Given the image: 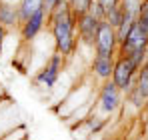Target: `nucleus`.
<instances>
[{
  "instance_id": "7ed1b4c3",
  "label": "nucleus",
  "mask_w": 148,
  "mask_h": 140,
  "mask_svg": "<svg viewBox=\"0 0 148 140\" xmlns=\"http://www.w3.org/2000/svg\"><path fill=\"white\" fill-rule=\"evenodd\" d=\"M66 60H68L66 56H62L60 52L54 50V52L50 54V58L46 60L44 68L36 74L34 82L40 84V86H44V88H54V84H56L58 78H60V72L64 70V66H66Z\"/></svg>"
},
{
  "instance_id": "4468645a",
  "label": "nucleus",
  "mask_w": 148,
  "mask_h": 140,
  "mask_svg": "<svg viewBox=\"0 0 148 140\" xmlns=\"http://www.w3.org/2000/svg\"><path fill=\"white\" fill-rule=\"evenodd\" d=\"M136 88H138L140 94L148 100V64H144L142 68L138 70V76H136Z\"/></svg>"
},
{
  "instance_id": "0eeeda50",
  "label": "nucleus",
  "mask_w": 148,
  "mask_h": 140,
  "mask_svg": "<svg viewBox=\"0 0 148 140\" xmlns=\"http://www.w3.org/2000/svg\"><path fill=\"white\" fill-rule=\"evenodd\" d=\"M46 16H48V10H46V8H42V10H38L36 14H32V16L18 28V30H20V38H22L24 42H32V40L44 30V26H46Z\"/></svg>"
},
{
  "instance_id": "2eb2a0df",
  "label": "nucleus",
  "mask_w": 148,
  "mask_h": 140,
  "mask_svg": "<svg viewBox=\"0 0 148 140\" xmlns=\"http://www.w3.org/2000/svg\"><path fill=\"white\" fill-rule=\"evenodd\" d=\"M136 24L140 26V30L148 36V0H142V4H140L138 16H136Z\"/></svg>"
},
{
  "instance_id": "6ab92c4d",
  "label": "nucleus",
  "mask_w": 148,
  "mask_h": 140,
  "mask_svg": "<svg viewBox=\"0 0 148 140\" xmlns=\"http://www.w3.org/2000/svg\"><path fill=\"white\" fill-rule=\"evenodd\" d=\"M100 6L104 8V10H108V8H112V6H118L120 4V0H96Z\"/></svg>"
},
{
  "instance_id": "1a4fd4ad",
  "label": "nucleus",
  "mask_w": 148,
  "mask_h": 140,
  "mask_svg": "<svg viewBox=\"0 0 148 140\" xmlns=\"http://www.w3.org/2000/svg\"><path fill=\"white\" fill-rule=\"evenodd\" d=\"M140 48H148V36L140 30V26L134 22L132 30L126 36V40L118 46V54L116 56H128V54H132L134 50H140Z\"/></svg>"
},
{
  "instance_id": "5701e85b",
  "label": "nucleus",
  "mask_w": 148,
  "mask_h": 140,
  "mask_svg": "<svg viewBox=\"0 0 148 140\" xmlns=\"http://www.w3.org/2000/svg\"><path fill=\"white\" fill-rule=\"evenodd\" d=\"M0 54H2V46H0Z\"/></svg>"
},
{
  "instance_id": "f3484780",
  "label": "nucleus",
  "mask_w": 148,
  "mask_h": 140,
  "mask_svg": "<svg viewBox=\"0 0 148 140\" xmlns=\"http://www.w3.org/2000/svg\"><path fill=\"white\" fill-rule=\"evenodd\" d=\"M140 4H142V0H120L122 10H124V12H128V14H132V16H138Z\"/></svg>"
},
{
  "instance_id": "9d476101",
  "label": "nucleus",
  "mask_w": 148,
  "mask_h": 140,
  "mask_svg": "<svg viewBox=\"0 0 148 140\" xmlns=\"http://www.w3.org/2000/svg\"><path fill=\"white\" fill-rule=\"evenodd\" d=\"M0 24L8 30L20 28V14H18V4L12 2H0Z\"/></svg>"
},
{
  "instance_id": "423d86ee",
  "label": "nucleus",
  "mask_w": 148,
  "mask_h": 140,
  "mask_svg": "<svg viewBox=\"0 0 148 140\" xmlns=\"http://www.w3.org/2000/svg\"><path fill=\"white\" fill-rule=\"evenodd\" d=\"M102 20L94 18L90 12L82 14L76 18V32H78V42L86 48H92L94 50V40H96V32H98V26Z\"/></svg>"
},
{
  "instance_id": "39448f33",
  "label": "nucleus",
  "mask_w": 148,
  "mask_h": 140,
  "mask_svg": "<svg viewBox=\"0 0 148 140\" xmlns=\"http://www.w3.org/2000/svg\"><path fill=\"white\" fill-rule=\"evenodd\" d=\"M94 54H118V36H116V28L110 26L106 20H102L96 32V40H94Z\"/></svg>"
},
{
  "instance_id": "dca6fc26",
  "label": "nucleus",
  "mask_w": 148,
  "mask_h": 140,
  "mask_svg": "<svg viewBox=\"0 0 148 140\" xmlns=\"http://www.w3.org/2000/svg\"><path fill=\"white\" fill-rule=\"evenodd\" d=\"M92 4H94V0H72V2H70L72 12H74L76 18L82 16V14H86V12H90V6H92Z\"/></svg>"
},
{
  "instance_id": "ddd939ff",
  "label": "nucleus",
  "mask_w": 148,
  "mask_h": 140,
  "mask_svg": "<svg viewBox=\"0 0 148 140\" xmlns=\"http://www.w3.org/2000/svg\"><path fill=\"white\" fill-rule=\"evenodd\" d=\"M122 16H124V10H122V6L118 4V6H112V8H108V10H106L104 20L110 24V26L118 28V26H120V22H122Z\"/></svg>"
},
{
  "instance_id": "a211bd4d",
  "label": "nucleus",
  "mask_w": 148,
  "mask_h": 140,
  "mask_svg": "<svg viewBox=\"0 0 148 140\" xmlns=\"http://www.w3.org/2000/svg\"><path fill=\"white\" fill-rule=\"evenodd\" d=\"M90 14H92L94 18H98V20H104V14H106V10H104V8L100 6L98 2L94 0V4L90 6Z\"/></svg>"
},
{
  "instance_id": "aec40b11",
  "label": "nucleus",
  "mask_w": 148,
  "mask_h": 140,
  "mask_svg": "<svg viewBox=\"0 0 148 140\" xmlns=\"http://www.w3.org/2000/svg\"><path fill=\"white\" fill-rule=\"evenodd\" d=\"M6 36H8V28H4V26L0 24V46L4 44V40H6Z\"/></svg>"
},
{
  "instance_id": "412c9836",
  "label": "nucleus",
  "mask_w": 148,
  "mask_h": 140,
  "mask_svg": "<svg viewBox=\"0 0 148 140\" xmlns=\"http://www.w3.org/2000/svg\"><path fill=\"white\" fill-rule=\"evenodd\" d=\"M0 2H12V4H18L20 0H0Z\"/></svg>"
},
{
  "instance_id": "f257e3e1",
  "label": "nucleus",
  "mask_w": 148,
  "mask_h": 140,
  "mask_svg": "<svg viewBox=\"0 0 148 140\" xmlns=\"http://www.w3.org/2000/svg\"><path fill=\"white\" fill-rule=\"evenodd\" d=\"M46 26L50 28V34L54 38V50L66 58H72L80 42H78V32H76V16L68 0H62L58 6L48 10Z\"/></svg>"
},
{
  "instance_id": "4be33fe9",
  "label": "nucleus",
  "mask_w": 148,
  "mask_h": 140,
  "mask_svg": "<svg viewBox=\"0 0 148 140\" xmlns=\"http://www.w3.org/2000/svg\"><path fill=\"white\" fill-rule=\"evenodd\" d=\"M144 64H148V52H146V62H144Z\"/></svg>"
},
{
  "instance_id": "f8f14e48",
  "label": "nucleus",
  "mask_w": 148,
  "mask_h": 140,
  "mask_svg": "<svg viewBox=\"0 0 148 140\" xmlns=\"http://www.w3.org/2000/svg\"><path fill=\"white\" fill-rule=\"evenodd\" d=\"M124 102H126L128 106H132L134 110H142V108L146 106L148 100L140 94V90H138V88H136V84H134L128 92H124Z\"/></svg>"
},
{
  "instance_id": "6e6552de",
  "label": "nucleus",
  "mask_w": 148,
  "mask_h": 140,
  "mask_svg": "<svg viewBox=\"0 0 148 140\" xmlns=\"http://www.w3.org/2000/svg\"><path fill=\"white\" fill-rule=\"evenodd\" d=\"M116 62V54H94L92 62H90V72L94 78H98L100 82H106L112 78V70Z\"/></svg>"
},
{
  "instance_id": "9b49d317",
  "label": "nucleus",
  "mask_w": 148,
  "mask_h": 140,
  "mask_svg": "<svg viewBox=\"0 0 148 140\" xmlns=\"http://www.w3.org/2000/svg\"><path fill=\"white\" fill-rule=\"evenodd\" d=\"M42 8H46L44 6V0H20L18 2V14H20V26L32 16V14H36L38 10H42Z\"/></svg>"
},
{
  "instance_id": "b1692460",
  "label": "nucleus",
  "mask_w": 148,
  "mask_h": 140,
  "mask_svg": "<svg viewBox=\"0 0 148 140\" xmlns=\"http://www.w3.org/2000/svg\"><path fill=\"white\" fill-rule=\"evenodd\" d=\"M68 2H72V0H68Z\"/></svg>"
},
{
  "instance_id": "f03ea898",
  "label": "nucleus",
  "mask_w": 148,
  "mask_h": 140,
  "mask_svg": "<svg viewBox=\"0 0 148 140\" xmlns=\"http://www.w3.org/2000/svg\"><path fill=\"white\" fill-rule=\"evenodd\" d=\"M122 106H124V94L120 92V88L112 80H106V82L100 84L90 114H98L102 118H108V116H114Z\"/></svg>"
},
{
  "instance_id": "20e7f679",
  "label": "nucleus",
  "mask_w": 148,
  "mask_h": 140,
  "mask_svg": "<svg viewBox=\"0 0 148 140\" xmlns=\"http://www.w3.org/2000/svg\"><path fill=\"white\" fill-rule=\"evenodd\" d=\"M136 76H138V70L132 66V62L126 58V56H116V62H114V70H112V82L120 88V92H128L134 84H136Z\"/></svg>"
}]
</instances>
